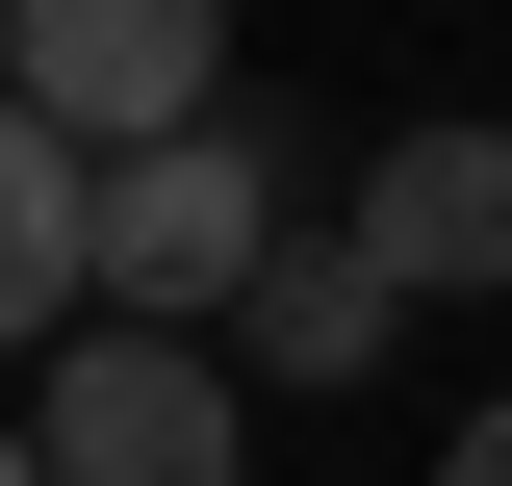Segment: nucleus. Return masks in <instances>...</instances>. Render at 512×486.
I'll return each mask as SVG.
<instances>
[{
    "mask_svg": "<svg viewBox=\"0 0 512 486\" xmlns=\"http://www.w3.org/2000/svg\"><path fill=\"white\" fill-rule=\"evenodd\" d=\"M256 231H282V128H256V103L103 154V180H77V333H231Z\"/></svg>",
    "mask_w": 512,
    "mask_h": 486,
    "instance_id": "obj_1",
    "label": "nucleus"
},
{
    "mask_svg": "<svg viewBox=\"0 0 512 486\" xmlns=\"http://www.w3.org/2000/svg\"><path fill=\"white\" fill-rule=\"evenodd\" d=\"M26 461L52 486H256V384L205 333H52L26 359Z\"/></svg>",
    "mask_w": 512,
    "mask_h": 486,
    "instance_id": "obj_2",
    "label": "nucleus"
},
{
    "mask_svg": "<svg viewBox=\"0 0 512 486\" xmlns=\"http://www.w3.org/2000/svg\"><path fill=\"white\" fill-rule=\"evenodd\" d=\"M0 103L52 154H154L231 103V0H0Z\"/></svg>",
    "mask_w": 512,
    "mask_h": 486,
    "instance_id": "obj_3",
    "label": "nucleus"
},
{
    "mask_svg": "<svg viewBox=\"0 0 512 486\" xmlns=\"http://www.w3.org/2000/svg\"><path fill=\"white\" fill-rule=\"evenodd\" d=\"M333 231H359L384 307H487V282H512V128H384Z\"/></svg>",
    "mask_w": 512,
    "mask_h": 486,
    "instance_id": "obj_4",
    "label": "nucleus"
},
{
    "mask_svg": "<svg viewBox=\"0 0 512 486\" xmlns=\"http://www.w3.org/2000/svg\"><path fill=\"white\" fill-rule=\"evenodd\" d=\"M205 359H231V384H384V359H410V307L359 282V231H333V205H282V231H256V282H231V333H205Z\"/></svg>",
    "mask_w": 512,
    "mask_h": 486,
    "instance_id": "obj_5",
    "label": "nucleus"
},
{
    "mask_svg": "<svg viewBox=\"0 0 512 486\" xmlns=\"http://www.w3.org/2000/svg\"><path fill=\"white\" fill-rule=\"evenodd\" d=\"M77 180H103V154H52V128L0 103V359L77 333Z\"/></svg>",
    "mask_w": 512,
    "mask_h": 486,
    "instance_id": "obj_6",
    "label": "nucleus"
},
{
    "mask_svg": "<svg viewBox=\"0 0 512 486\" xmlns=\"http://www.w3.org/2000/svg\"><path fill=\"white\" fill-rule=\"evenodd\" d=\"M436 486H512V384H487V410H461V435H436Z\"/></svg>",
    "mask_w": 512,
    "mask_h": 486,
    "instance_id": "obj_7",
    "label": "nucleus"
},
{
    "mask_svg": "<svg viewBox=\"0 0 512 486\" xmlns=\"http://www.w3.org/2000/svg\"><path fill=\"white\" fill-rule=\"evenodd\" d=\"M0 486H52V461H26V410H0Z\"/></svg>",
    "mask_w": 512,
    "mask_h": 486,
    "instance_id": "obj_8",
    "label": "nucleus"
}]
</instances>
